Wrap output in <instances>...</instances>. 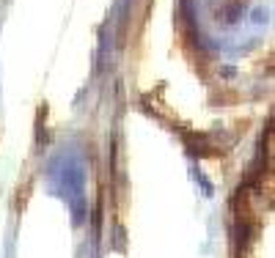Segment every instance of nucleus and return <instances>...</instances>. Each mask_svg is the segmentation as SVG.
Instances as JSON below:
<instances>
[]
</instances>
